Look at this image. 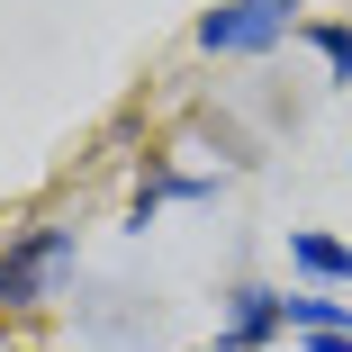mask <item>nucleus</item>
<instances>
[{"label":"nucleus","instance_id":"8","mask_svg":"<svg viewBox=\"0 0 352 352\" xmlns=\"http://www.w3.org/2000/svg\"><path fill=\"white\" fill-rule=\"evenodd\" d=\"M199 352H235V343H226V334H217V343H199Z\"/></svg>","mask_w":352,"mask_h":352},{"label":"nucleus","instance_id":"6","mask_svg":"<svg viewBox=\"0 0 352 352\" xmlns=\"http://www.w3.org/2000/svg\"><path fill=\"white\" fill-rule=\"evenodd\" d=\"M307 45L325 54V73H334V82H352V28H343V19H325V28H307Z\"/></svg>","mask_w":352,"mask_h":352},{"label":"nucleus","instance_id":"1","mask_svg":"<svg viewBox=\"0 0 352 352\" xmlns=\"http://www.w3.org/2000/svg\"><path fill=\"white\" fill-rule=\"evenodd\" d=\"M73 262H82L73 226H19V235H0V316L54 307V289L73 280Z\"/></svg>","mask_w":352,"mask_h":352},{"label":"nucleus","instance_id":"2","mask_svg":"<svg viewBox=\"0 0 352 352\" xmlns=\"http://www.w3.org/2000/svg\"><path fill=\"white\" fill-rule=\"evenodd\" d=\"M307 0H217V10L199 19V45L208 54H271L280 36L298 28Z\"/></svg>","mask_w":352,"mask_h":352},{"label":"nucleus","instance_id":"5","mask_svg":"<svg viewBox=\"0 0 352 352\" xmlns=\"http://www.w3.org/2000/svg\"><path fill=\"white\" fill-rule=\"evenodd\" d=\"M289 325H307V334H352V307H343V298L298 289V298H289Z\"/></svg>","mask_w":352,"mask_h":352},{"label":"nucleus","instance_id":"4","mask_svg":"<svg viewBox=\"0 0 352 352\" xmlns=\"http://www.w3.org/2000/svg\"><path fill=\"white\" fill-rule=\"evenodd\" d=\"M289 262H298L307 280H325V289H352V244H334V235H316V226L289 235Z\"/></svg>","mask_w":352,"mask_h":352},{"label":"nucleus","instance_id":"7","mask_svg":"<svg viewBox=\"0 0 352 352\" xmlns=\"http://www.w3.org/2000/svg\"><path fill=\"white\" fill-rule=\"evenodd\" d=\"M316 352H352V334H316Z\"/></svg>","mask_w":352,"mask_h":352},{"label":"nucleus","instance_id":"3","mask_svg":"<svg viewBox=\"0 0 352 352\" xmlns=\"http://www.w3.org/2000/svg\"><path fill=\"white\" fill-rule=\"evenodd\" d=\"M280 325H289V298H280V289H262V280H244V289H226V343H235V352L271 343Z\"/></svg>","mask_w":352,"mask_h":352}]
</instances>
